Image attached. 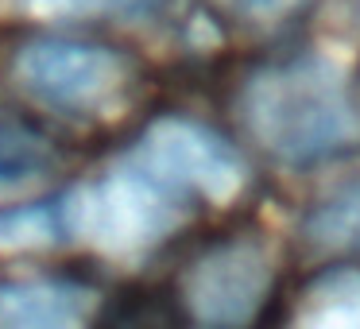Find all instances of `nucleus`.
<instances>
[{
  "label": "nucleus",
  "mask_w": 360,
  "mask_h": 329,
  "mask_svg": "<svg viewBox=\"0 0 360 329\" xmlns=\"http://www.w3.org/2000/svg\"><path fill=\"white\" fill-rule=\"evenodd\" d=\"M128 155L148 167L155 179H163L167 186L186 194L190 202L198 198V202L225 205L248 186V167L233 143L186 117L155 120Z\"/></svg>",
  "instance_id": "4"
},
{
  "label": "nucleus",
  "mask_w": 360,
  "mask_h": 329,
  "mask_svg": "<svg viewBox=\"0 0 360 329\" xmlns=\"http://www.w3.org/2000/svg\"><path fill=\"white\" fill-rule=\"evenodd\" d=\"M221 4L248 24H279V20L302 12L310 0H221Z\"/></svg>",
  "instance_id": "12"
},
{
  "label": "nucleus",
  "mask_w": 360,
  "mask_h": 329,
  "mask_svg": "<svg viewBox=\"0 0 360 329\" xmlns=\"http://www.w3.org/2000/svg\"><path fill=\"white\" fill-rule=\"evenodd\" d=\"M97 306V290L70 279H0V329L86 325Z\"/></svg>",
  "instance_id": "6"
},
{
  "label": "nucleus",
  "mask_w": 360,
  "mask_h": 329,
  "mask_svg": "<svg viewBox=\"0 0 360 329\" xmlns=\"http://www.w3.org/2000/svg\"><path fill=\"white\" fill-rule=\"evenodd\" d=\"M306 325H349L360 329V275L337 271L326 275L306 295V310L298 314Z\"/></svg>",
  "instance_id": "9"
},
{
  "label": "nucleus",
  "mask_w": 360,
  "mask_h": 329,
  "mask_svg": "<svg viewBox=\"0 0 360 329\" xmlns=\"http://www.w3.org/2000/svg\"><path fill=\"white\" fill-rule=\"evenodd\" d=\"M352 20L360 24V0H352Z\"/></svg>",
  "instance_id": "13"
},
{
  "label": "nucleus",
  "mask_w": 360,
  "mask_h": 329,
  "mask_svg": "<svg viewBox=\"0 0 360 329\" xmlns=\"http://www.w3.org/2000/svg\"><path fill=\"white\" fill-rule=\"evenodd\" d=\"M240 120L267 155L290 167L329 159L360 140L349 74L314 51L252 74L240 89Z\"/></svg>",
  "instance_id": "1"
},
{
  "label": "nucleus",
  "mask_w": 360,
  "mask_h": 329,
  "mask_svg": "<svg viewBox=\"0 0 360 329\" xmlns=\"http://www.w3.org/2000/svg\"><path fill=\"white\" fill-rule=\"evenodd\" d=\"M27 16L39 20H101V16H140L159 0H16Z\"/></svg>",
  "instance_id": "11"
},
{
  "label": "nucleus",
  "mask_w": 360,
  "mask_h": 329,
  "mask_svg": "<svg viewBox=\"0 0 360 329\" xmlns=\"http://www.w3.org/2000/svg\"><path fill=\"white\" fill-rule=\"evenodd\" d=\"M16 82L63 112H101L124 97L132 82V66L120 51L74 39H35L12 58Z\"/></svg>",
  "instance_id": "3"
},
{
  "label": "nucleus",
  "mask_w": 360,
  "mask_h": 329,
  "mask_svg": "<svg viewBox=\"0 0 360 329\" xmlns=\"http://www.w3.org/2000/svg\"><path fill=\"white\" fill-rule=\"evenodd\" d=\"M302 236L321 252L360 248V179L345 182L329 198H321L302 221Z\"/></svg>",
  "instance_id": "7"
},
{
  "label": "nucleus",
  "mask_w": 360,
  "mask_h": 329,
  "mask_svg": "<svg viewBox=\"0 0 360 329\" xmlns=\"http://www.w3.org/2000/svg\"><path fill=\"white\" fill-rule=\"evenodd\" d=\"M63 202V225L70 240H82L105 256H140L182 225L190 198L124 155L109 174L82 182Z\"/></svg>",
  "instance_id": "2"
},
{
  "label": "nucleus",
  "mask_w": 360,
  "mask_h": 329,
  "mask_svg": "<svg viewBox=\"0 0 360 329\" xmlns=\"http://www.w3.org/2000/svg\"><path fill=\"white\" fill-rule=\"evenodd\" d=\"M55 167V151L47 140L27 132L24 124L0 120V186H20V182H35Z\"/></svg>",
  "instance_id": "8"
},
{
  "label": "nucleus",
  "mask_w": 360,
  "mask_h": 329,
  "mask_svg": "<svg viewBox=\"0 0 360 329\" xmlns=\"http://www.w3.org/2000/svg\"><path fill=\"white\" fill-rule=\"evenodd\" d=\"M66 236L63 225V202H39V205H16L0 209V244L8 248H35V244H55Z\"/></svg>",
  "instance_id": "10"
},
{
  "label": "nucleus",
  "mask_w": 360,
  "mask_h": 329,
  "mask_svg": "<svg viewBox=\"0 0 360 329\" xmlns=\"http://www.w3.org/2000/svg\"><path fill=\"white\" fill-rule=\"evenodd\" d=\"M271 295V256L256 236L217 240L182 271L179 298L205 325H244Z\"/></svg>",
  "instance_id": "5"
}]
</instances>
